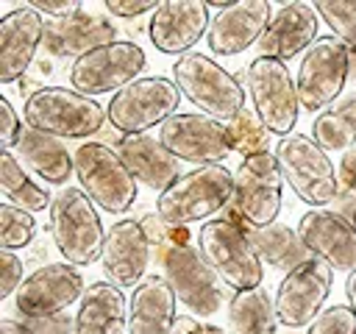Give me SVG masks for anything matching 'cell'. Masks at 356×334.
Instances as JSON below:
<instances>
[{
  "instance_id": "cell-1",
  "label": "cell",
  "mask_w": 356,
  "mask_h": 334,
  "mask_svg": "<svg viewBox=\"0 0 356 334\" xmlns=\"http://www.w3.org/2000/svg\"><path fill=\"white\" fill-rule=\"evenodd\" d=\"M234 198V173L225 164H206L181 173L156 198V214L172 225L186 228L192 223H209Z\"/></svg>"
},
{
  "instance_id": "cell-2",
  "label": "cell",
  "mask_w": 356,
  "mask_h": 334,
  "mask_svg": "<svg viewBox=\"0 0 356 334\" xmlns=\"http://www.w3.org/2000/svg\"><path fill=\"white\" fill-rule=\"evenodd\" d=\"M172 84L178 92L200 109V114L228 125L245 111V89L234 72L217 64L211 56L186 53L172 61Z\"/></svg>"
},
{
  "instance_id": "cell-3",
  "label": "cell",
  "mask_w": 356,
  "mask_h": 334,
  "mask_svg": "<svg viewBox=\"0 0 356 334\" xmlns=\"http://www.w3.org/2000/svg\"><path fill=\"white\" fill-rule=\"evenodd\" d=\"M197 250L231 289L242 292L261 287L264 262L250 239V228H245L234 217H217L203 223L197 231Z\"/></svg>"
},
{
  "instance_id": "cell-4",
  "label": "cell",
  "mask_w": 356,
  "mask_h": 334,
  "mask_svg": "<svg viewBox=\"0 0 356 334\" xmlns=\"http://www.w3.org/2000/svg\"><path fill=\"white\" fill-rule=\"evenodd\" d=\"M22 117L28 128L58 136V139H86L103 128L106 109L75 89L67 86H39L22 103Z\"/></svg>"
},
{
  "instance_id": "cell-5",
  "label": "cell",
  "mask_w": 356,
  "mask_h": 334,
  "mask_svg": "<svg viewBox=\"0 0 356 334\" xmlns=\"http://www.w3.org/2000/svg\"><path fill=\"white\" fill-rule=\"evenodd\" d=\"M50 237L72 267H86L103 256L106 231L100 212L81 186H64L50 203Z\"/></svg>"
},
{
  "instance_id": "cell-6",
  "label": "cell",
  "mask_w": 356,
  "mask_h": 334,
  "mask_svg": "<svg viewBox=\"0 0 356 334\" xmlns=\"http://www.w3.org/2000/svg\"><path fill=\"white\" fill-rule=\"evenodd\" d=\"M78 186L92 203L108 214H125L139 192V181L117 148L103 142H83L72 153Z\"/></svg>"
},
{
  "instance_id": "cell-7",
  "label": "cell",
  "mask_w": 356,
  "mask_h": 334,
  "mask_svg": "<svg viewBox=\"0 0 356 334\" xmlns=\"http://www.w3.org/2000/svg\"><path fill=\"white\" fill-rule=\"evenodd\" d=\"M275 159L284 181L312 209H323L339 192V173L325 148L306 134H289L275 142Z\"/></svg>"
},
{
  "instance_id": "cell-8",
  "label": "cell",
  "mask_w": 356,
  "mask_h": 334,
  "mask_svg": "<svg viewBox=\"0 0 356 334\" xmlns=\"http://www.w3.org/2000/svg\"><path fill=\"white\" fill-rule=\"evenodd\" d=\"M245 89L250 95L256 117L270 134H278V139L295 134L300 97L286 61L256 56L245 70Z\"/></svg>"
},
{
  "instance_id": "cell-9",
  "label": "cell",
  "mask_w": 356,
  "mask_h": 334,
  "mask_svg": "<svg viewBox=\"0 0 356 334\" xmlns=\"http://www.w3.org/2000/svg\"><path fill=\"white\" fill-rule=\"evenodd\" d=\"M281 189L284 175L275 153H253L242 159L234 173V217L242 220L250 231H261L275 223L281 212Z\"/></svg>"
},
{
  "instance_id": "cell-10",
  "label": "cell",
  "mask_w": 356,
  "mask_h": 334,
  "mask_svg": "<svg viewBox=\"0 0 356 334\" xmlns=\"http://www.w3.org/2000/svg\"><path fill=\"white\" fill-rule=\"evenodd\" d=\"M181 97L184 95L172 84V78L145 75L128 84L125 89H120L117 95H111L106 106V117L122 136L142 134L153 125H164L178 111Z\"/></svg>"
},
{
  "instance_id": "cell-11",
  "label": "cell",
  "mask_w": 356,
  "mask_h": 334,
  "mask_svg": "<svg viewBox=\"0 0 356 334\" xmlns=\"http://www.w3.org/2000/svg\"><path fill=\"white\" fill-rule=\"evenodd\" d=\"M145 64H147V56L136 42L114 39L72 61L70 86L86 97L106 95V92L117 95L128 84L139 81V72L145 70Z\"/></svg>"
},
{
  "instance_id": "cell-12",
  "label": "cell",
  "mask_w": 356,
  "mask_h": 334,
  "mask_svg": "<svg viewBox=\"0 0 356 334\" xmlns=\"http://www.w3.org/2000/svg\"><path fill=\"white\" fill-rule=\"evenodd\" d=\"M348 72H350V50L345 47V42H339L334 33L320 36L303 53L295 75L300 106L317 114L334 106L339 92L345 89Z\"/></svg>"
},
{
  "instance_id": "cell-13",
  "label": "cell",
  "mask_w": 356,
  "mask_h": 334,
  "mask_svg": "<svg viewBox=\"0 0 356 334\" xmlns=\"http://www.w3.org/2000/svg\"><path fill=\"white\" fill-rule=\"evenodd\" d=\"M164 264V278L172 287L175 298L195 315V317H209L222 309L225 289L222 278L209 267L197 245H175L161 256Z\"/></svg>"
},
{
  "instance_id": "cell-14",
  "label": "cell",
  "mask_w": 356,
  "mask_h": 334,
  "mask_svg": "<svg viewBox=\"0 0 356 334\" xmlns=\"http://www.w3.org/2000/svg\"><path fill=\"white\" fill-rule=\"evenodd\" d=\"M331 281L334 267L320 256H309L295 270H289L275 289L278 323H284L286 328L309 326L323 312V303L331 292Z\"/></svg>"
},
{
  "instance_id": "cell-15",
  "label": "cell",
  "mask_w": 356,
  "mask_h": 334,
  "mask_svg": "<svg viewBox=\"0 0 356 334\" xmlns=\"http://www.w3.org/2000/svg\"><path fill=\"white\" fill-rule=\"evenodd\" d=\"M159 139L178 161H189L197 167L222 164V159L231 153L225 125L200 111H175L161 125Z\"/></svg>"
},
{
  "instance_id": "cell-16",
  "label": "cell",
  "mask_w": 356,
  "mask_h": 334,
  "mask_svg": "<svg viewBox=\"0 0 356 334\" xmlns=\"http://www.w3.org/2000/svg\"><path fill=\"white\" fill-rule=\"evenodd\" d=\"M86 292L81 273L72 264H42L14 292V306L25 320H39L64 312Z\"/></svg>"
},
{
  "instance_id": "cell-17",
  "label": "cell",
  "mask_w": 356,
  "mask_h": 334,
  "mask_svg": "<svg viewBox=\"0 0 356 334\" xmlns=\"http://www.w3.org/2000/svg\"><path fill=\"white\" fill-rule=\"evenodd\" d=\"M211 8L206 0H164L147 19V36L167 56H186L209 33Z\"/></svg>"
},
{
  "instance_id": "cell-18",
  "label": "cell",
  "mask_w": 356,
  "mask_h": 334,
  "mask_svg": "<svg viewBox=\"0 0 356 334\" xmlns=\"http://www.w3.org/2000/svg\"><path fill=\"white\" fill-rule=\"evenodd\" d=\"M273 19V6L267 0H236L211 17L206 45L214 56H239L256 42H261Z\"/></svg>"
},
{
  "instance_id": "cell-19",
  "label": "cell",
  "mask_w": 356,
  "mask_h": 334,
  "mask_svg": "<svg viewBox=\"0 0 356 334\" xmlns=\"http://www.w3.org/2000/svg\"><path fill=\"white\" fill-rule=\"evenodd\" d=\"M44 28L47 22L28 3L0 17V84H14L28 72L44 42Z\"/></svg>"
},
{
  "instance_id": "cell-20",
  "label": "cell",
  "mask_w": 356,
  "mask_h": 334,
  "mask_svg": "<svg viewBox=\"0 0 356 334\" xmlns=\"http://www.w3.org/2000/svg\"><path fill=\"white\" fill-rule=\"evenodd\" d=\"M298 234L306 250L325 259L334 270H356V228L342 214L328 209H309L298 223Z\"/></svg>"
},
{
  "instance_id": "cell-21",
  "label": "cell",
  "mask_w": 356,
  "mask_h": 334,
  "mask_svg": "<svg viewBox=\"0 0 356 334\" xmlns=\"http://www.w3.org/2000/svg\"><path fill=\"white\" fill-rule=\"evenodd\" d=\"M147 264H150V242L139 220L122 217L111 223L100 256L106 281H111L114 287H136L145 278Z\"/></svg>"
},
{
  "instance_id": "cell-22",
  "label": "cell",
  "mask_w": 356,
  "mask_h": 334,
  "mask_svg": "<svg viewBox=\"0 0 356 334\" xmlns=\"http://www.w3.org/2000/svg\"><path fill=\"white\" fill-rule=\"evenodd\" d=\"M320 22L323 19L312 3H284L273 14V19L259 42L261 56L286 61V58H295L298 53H306L320 39L317 36Z\"/></svg>"
},
{
  "instance_id": "cell-23",
  "label": "cell",
  "mask_w": 356,
  "mask_h": 334,
  "mask_svg": "<svg viewBox=\"0 0 356 334\" xmlns=\"http://www.w3.org/2000/svg\"><path fill=\"white\" fill-rule=\"evenodd\" d=\"M175 301L164 276H145L128 301V334H172Z\"/></svg>"
},
{
  "instance_id": "cell-24",
  "label": "cell",
  "mask_w": 356,
  "mask_h": 334,
  "mask_svg": "<svg viewBox=\"0 0 356 334\" xmlns=\"http://www.w3.org/2000/svg\"><path fill=\"white\" fill-rule=\"evenodd\" d=\"M117 28L114 22L97 17V14H75V17H64V19H50L44 28V45L53 56L61 58H81L89 50L114 42Z\"/></svg>"
},
{
  "instance_id": "cell-25",
  "label": "cell",
  "mask_w": 356,
  "mask_h": 334,
  "mask_svg": "<svg viewBox=\"0 0 356 334\" xmlns=\"http://www.w3.org/2000/svg\"><path fill=\"white\" fill-rule=\"evenodd\" d=\"M117 150L125 159V164L131 167V173L136 175V181L145 184L147 189L164 192L181 175L178 173V159L161 145V139H156L150 134L120 136Z\"/></svg>"
},
{
  "instance_id": "cell-26",
  "label": "cell",
  "mask_w": 356,
  "mask_h": 334,
  "mask_svg": "<svg viewBox=\"0 0 356 334\" xmlns=\"http://www.w3.org/2000/svg\"><path fill=\"white\" fill-rule=\"evenodd\" d=\"M128 301L111 281H92L78 301L75 334H125Z\"/></svg>"
},
{
  "instance_id": "cell-27",
  "label": "cell",
  "mask_w": 356,
  "mask_h": 334,
  "mask_svg": "<svg viewBox=\"0 0 356 334\" xmlns=\"http://www.w3.org/2000/svg\"><path fill=\"white\" fill-rule=\"evenodd\" d=\"M17 159L25 167H31L44 184H56V186L67 184V178L75 173V161H72V153L67 150L64 139L33 131V128L22 131V136L17 142Z\"/></svg>"
},
{
  "instance_id": "cell-28",
  "label": "cell",
  "mask_w": 356,
  "mask_h": 334,
  "mask_svg": "<svg viewBox=\"0 0 356 334\" xmlns=\"http://www.w3.org/2000/svg\"><path fill=\"white\" fill-rule=\"evenodd\" d=\"M225 323L231 334H275V298H270L261 287L234 292L225 303Z\"/></svg>"
},
{
  "instance_id": "cell-29",
  "label": "cell",
  "mask_w": 356,
  "mask_h": 334,
  "mask_svg": "<svg viewBox=\"0 0 356 334\" xmlns=\"http://www.w3.org/2000/svg\"><path fill=\"white\" fill-rule=\"evenodd\" d=\"M312 139L325 150H350L356 148V92L345 95L312 122Z\"/></svg>"
},
{
  "instance_id": "cell-30",
  "label": "cell",
  "mask_w": 356,
  "mask_h": 334,
  "mask_svg": "<svg viewBox=\"0 0 356 334\" xmlns=\"http://www.w3.org/2000/svg\"><path fill=\"white\" fill-rule=\"evenodd\" d=\"M250 239L261 256V262H267L275 270H295L300 262H306L312 253L306 250L300 234L284 223H273L261 231H250Z\"/></svg>"
},
{
  "instance_id": "cell-31",
  "label": "cell",
  "mask_w": 356,
  "mask_h": 334,
  "mask_svg": "<svg viewBox=\"0 0 356 334\" xmlns=\"http://www.w3.org/2000/svg\"><path fill=\"white\" fill-rule=\"evenodd\" d=\"M0 189L6 195L8 203L25 209V212H42L44 206L50 209L53 198L47 192V186L36 184L25 170H22V161L11 153V150H3L0 153Z\"/></svg>"
},
{
  "instance_id": "cell-32",
  "label": "cell",
  "mask_w": 356,
  "mask_h": 334,
  "mask_svg": "<svg viewBox=\"0 0 356 334\" xmlns=\"http://www.w3.org/2000/svg\"><path fill=\"white\" fill-rule=\"evenodd\" d=\"M228 142H231V150L234 153H242L245 159L253 156V153H264L267 150V128L264 122L256 117V111H242L239 117H234L228 125Z\"/></svg>"
},
{
  "instance_id": "cell-33",
  "label": "cell",
  "mask_w": 356,
  "mask_h": 334,
  "mask_svg": "<svg viewBox=\"0 0 356 334\" xmlns=\"http://www.w3.org/2000/svg\"><path fill=\"white\" fill-rule=\"evenodd\" d=\"M312 6L331 33L345 42L350 53H356V0H317Z\"/></svg>"
},
{
  "instance_id": "cell-34",
  "label": "cell",
  "mask_w": 356,
  "mask_h": 334,
  "mask_svg": "<svg viewBox=\"0 0 356 334\" xmlns=\"http://www.w3.org/2000/svg\"><path fill=\"white\" fill-rule=\"evenodd\" d=\"M36 237V220L31 212L3 200L0 203V248L6 250H17L31 245Z\"/></svg>"
},
{
  "instance_id": "cell-35",
  "label": "cell",
  "mask_w": 356,
  "mask_h": 334,
  "mask_svg": "<svg viewBox=\"0 0 356 334\" xmlns=\"http://www.w3.org/2000/svg\"><path fill=\"white\" fill-rule=\"evenodd\" d=\"M306 334H356V312L350 303H334L323 309L306 328Z\"/></svg>"
},
{
  "instance_id": "cell-36",
  "label": "cell",
  "mask_w": 356,
  "mask_h": 334,
  "mask_svg": "<svg viewBox=\"0 0 356 334\" xmlns=\"http://www.w3.org/2000/svg\"><path fill=\"white\" fill-rule=\"evenodd\" d=\"M139 225H142V231H145L150 248H161V256H164L170 248H175V245H189L186 228H172V225H167L156 212L145 214V217L139 220Z\"/></svg>"
},
{
  "instance_id": "cell-37",
  "label": "cell",
  "mask_w": 356,
  "mask_h": 334,
  "mask_svg": "<svg viewBox=\"0 0 356 334\" xmlns=\"http://www.w3.org/2000/svg\"><path fill=\"white\" fill-rule=\"evenodd\" d=\"M19 136H22L19 114L14 111V106L8 103V97H0V148L3 150L17 148Z\"/></svg>"
},
{
  "instance_id": "cell-38",
  "label": "cell",
  "mask_w": 356,
  "mask_h": 334,
  "mask_svg": "<svg viewBox=\"0 0 356 334\" xmlns=\"http://www.w3.org/2000/svg\"><path fill=\"white\" fill-rule=\"evenodd\" d=\"M0 267H3V281H0V298H8L19 289L22 278V259L14 250L0 248Z\"/></svg>"
},
{
  "instance_id": "cell-39",
  "label": "cell",
  "mask_w": 356,
  "mask_h": 334,
  "mask_svg": "<svg viewBox=\"0 0 356 334\" xmlns=\"http://www.w3.org/2000/svg\"><path fill=\"white\" fill-rule=\"evenodd\" d=\"M159 8L156 0H108L106 3V11L111 17H120V19H134V17H142V14H153Z\"/></svg>"
},
{
  "instance_id": "cell-40",
  "label": "cell",
  "mask_w": 356,
  "mask_h": 334,
  "mask_svg": "<svg viewBox=\"0 0 356 334\" xmlns=\"http://www.w3.org/2000/svg\"><path fill=\"white\" fill-rule=\"evenodd\" d=\"M31 8H36L39 14L50 17V19H64V17H75L83 11V6L78 0H28Z\"/></svg>"
},
{
  "instance_id": "cell-41",
  "label": "cell",
  "mask_w": 356,
  "mask_h": 334,
  "mask_svg": "<svg viewBox=\"0 0 356 334\" xmlns=\"http://www.w3.org/2000/svg\"><path fill=\"white\" fill-rule=\"evenodd\" d=\"M33 334H75V317H70L67 312L50 315V317H39V320H25Z\"/></svg>"
},
{
  "instance_id": "cell-42",
  "label": "cell",
  "mask_w": 356,
  "mask_h": 334,
  "mask_svg": "<svg viewBox=\"0 0 356 334\" xmlns=\"http://www.w3.org/2000/svg\"><path fill=\"white\" fill-rule=\"evenodd\" d=\"M337 173H339V184H345L350 192H356V148L342 153Z\"/></svg>"
},
{
  "instance_id": "cell-43",
  "label": "cell",
  "mask_w": 356,
  "mask_h": 334,
  "mask_svg": "<svg viewBox=\"0 0 356 334\" xmlns=\"http://www.w3.org/2000/svg\"><path fill=\"white\" fill-rule=\"evenodd\" d=\"M0 334H33V328H31L25 320L3 317V320H0Z\"/></svg>"
},
{
  "instance_id": "cell-44",
  "label": "cell",
  "mask_w": 356,
  "mask_h": 334,
  "mask_svg": "<svg viewBox=\"0 0 356 334\" xmlns=\"http://www.w3.org/2000/svg\"><path fill=\"white\" fill-rule=\"evenodd\" d=\"M189 334H231V331L222 326H211V323H195Z\"/></svg>"
},
{
  "instance_id": "cell-45",
  "label": "cell",
  "mask_w": 356,
  "mask_h": 334,
  "mask_svg": "<svg viewBox=\"0 0 356 334\" xmlns=\"http://www.w3.org/2000/svg\"><path fill=\"white\" fill-rule=\"evenodd\" d=\"M345 295H348V303H350L353 312H356V270L348 273V278H345Z\"/></svg>"
},
{
  "instance_id": "cell-46",
  "label": "cell",
  "mask_w": 356,
  "mask_h": 334,
  "mask_svg": "<svg viewBox=\"0 0 356 334\" xmlns=\"http://www.w3.org/2000/svg\"><path fill=\"white\" fill-rule=\"evenodd\" d=\"M350 223H353V228H356V209H353V217H350Z\"/></svg>"
}]
</instances>
